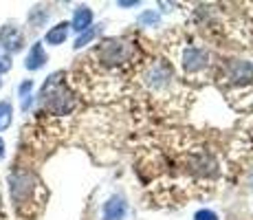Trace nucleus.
<instances>
[{"label":"nucleus","mask_w":253,"mask_h":220,"mask_svg":"<svg viewBox=\"0 0 253 220\" xmlns=\"http://www.w3.org/2000/svg\"><path fill=\"white\" fill-rule=\"evenodd\" d=\"M141 88L145 97L152 99L154 106H165L174 110L185 101L187 90L181 86L172 64L163 57L154 60H143L132 77V88Z\"/></svg>","instance_id":"f257e3e1"},{"label":"nucleus","mask_w":253,"mask_h":220,"mask_svg":"<svg viewBox=\"0 0 253 220\" xmlns=\"http://www.w3.org/2000/svg\"><path fill=\"white\" fill-rule=\"evenodd\" d=\"M172 57H174V66L181 71V75L185 80L203 82L205 77H209V71H211V55H209V51L205 46L178 40L174 44Z\"/></svg>","instance_id":"f03ea898"},{"label":"nucleus","mask_w":253,"mask_h":220,"mask_svg":"<svg viewBox=\"0 0 253 220\" xmlns=\"http://www.w3.org/2000/svg\"><path fill=\"white\" fill-rule=\"evenodd\" d=\"M38 101H40L42 110H46L48 115H57V117L71 115L77 108L75 92L66 86L64 73H53V75L46 77V82L40 88Z\"/></svg>","instance_id":"7ed1b4c3"},{"label":"nucleus","mask_w":253,"mask_h":220,"mask_svg":"<svg viewBox=\"0 0 253 220\" xmlns=\"http://www.w3.org/2000/svg\"><path fill=\"white\" fill-rule=\"evenodd\" d=\"M0 46L7 53H18L22 51L24 46V33L18 24L7 22L2 29H0Z\"/></svg>","instance_id":"20e7f679"},{"label":"nucleus","mask_w":253,"mask_h":220,"mask_svg":"<svg viewBox=\"0 0 253 220\" xmlns=\"http://www.w3.org/2000/svg\"><path fill=\"white\" fill-rule=\"evenodd\" d=\"M71 29H75L77 33H84L86 29H90L92 24V11L86 4H80V7H75V11H73V20L69 22Z\"/></svg>","instance_id":"39448f33"},{"label":"nucleus","mask_w":253,"mask_h":220,"mask_svg":"<svg viewBox=\"0 0 253 220\" xmlns=\"http://www.w3.org/2000/svg\"><path fill=\"white\" fill-rule=\"evenodd\" d=\"M44 64H46V51H44V46H42V42H36L29 48L24 66H27V71H38V68H42Z\"/></svg>","instance_id":"423d86ee"},{"label":"nucleus","mask_w":253,"mask_h":220,"mask_svg":"<svg viewBox=\"0 0 253 220\" xmlns=\"http://www.w3.org/2000/svg\"><path fill=\"white\" fill-rule=\"evenodd\" d=\"M126 200L121 196H113L104 205V220H124L126 216Z\"/></svg>","instance_id":"0eeeda50"},{"label":"nucleus","mask_w":253,"mask_h":220,"mask_svg":"<svg viewBox=\"0 0 253 220\" xmlns=\"http://www.w3.org/2000/svg\"><path fill=\"white\" fill-rule=\"evenodd\" d=\"M69 31H71V24L69 22H57L55 27H51L44 36V42L51 44V46H60L64 44V40L69 38Z\"/></svg>","instance_id":"6e6552de"},{"label":"nucleus","mask_w":253,"mask_h":220,"mask_svg":"<svg viewBox=\"0 0 253 220\" xmlns=\"http://www.w3.org/2000/svg\"><path fill=\"white\" fill-rule=\"evenodd\" d=\"M31 90H33V82L31 80H24L20 86H18V97H20V108L24 112H29V108H31V104H33V95H31Z\"/></svg>","instance_id":"1a4fd4ad"},{"label":"nucleus","mask_w":253,"mask_h":220,"mask_svg":"<svg viewBox=\"0 0 253 220\" xmlns=\"http://www.w3.org/2000/svg\"><path fill=\"white\" fill-rule=\"evenodd\" d=\"M11 121H13V106H11V101H0V132L2 130H7L9 126H11Z\"/></svg>","instance_id":"9d476101"},{"label":"nucleus","mask_w":253,"mask_h":220,"mask_svg":"<svg viewBox=\"0 0 253 220\" xmlns=\"http://www.w3.org/2000/svg\"><path fill=\"white\" fill-rule=\"evenodd\" d=\"M48 18V11H44L42 7H36V9H31V13H29V22L33 24V27H40L42 22H44Z\"/></svg>","instance_id":"9b49d317"},{"label":"nucleus","mask_w":253,"mask_h":220,"mask_svg":"<svg viewBox=\"0 0 253 220\" xmlns=\"http://www.w3.org/2000/svg\"><path fill=\"white\" fill-rule=\"evenodd\" d=\"M95 36H97V29H86L84 33H80V38L75 40V48L80 51L82 46H86L90 40H95Z\"/></svg>","instance_id":"f8f14e48"},{"label":"nucleus","mask_w":253,"mask_h":220,"mask_svg":"<svg viewBox=\"0 0 253 220\" xmlns=\"http://www.w3.org/2000/svg\"><path fill=\"white\" fill-rule=\"evenodd\" d=\"M194 220H218V216L211 209H198V212L194 214Z\"/></svg>","instance_id":"ddd939ff"},{"label":"nucleus","mask_w":253,"mask_h":220,"mask_svg":"<svg viewBox=\"0 0 253 220\" xmlns=\"http://www.w3.org/2000/svg\"><path fill=\"white\" fill-rule=\"evenodd\" d=\"M9 68H11V57L9 55L0 57V77H2V73H7ZM0 84H2V82H0Z\"/></svg>","instance_id":"4468645a"},{"label":"nucleus","mask_w":253,"mask_h":220,"mask_svg":"<svg viewBox=\"0 0 253 220\" xmlns=\"http://www.w3.org/2000/svg\"><path fill=\"white\" fill-rule=\"evenodd\" d=\"M139 22H150V24H157V22H159V16H157V13H152V11H145L143 16L139 18Z\"/></svg>","instance_id":"2eb2a0df"},{"label":"nucleus","mask_w":253,"mask_h":220,"mask_svg":"<svg viewBox=\"0 0 253 220\" xmlns=\"http://www.w3.org/2000/svg\"><path fill=\"white\" fill-rule=\"evenodd\" d=\"M4 156V141H2V136H0V159Z\"/></svg>","instance_id":"dca6fc26"},{"label":"nucleus","mask_w":253,"mask_h":220,"mask_svg":"<svg viewBox=\"0 0 253 220\" xmlns=\"http://www.w3.org/2000/svg\"><path fill=\"white\" fill-rule=\"evenodd\" d=\"M0 209H2V200H0Z\"/></svg>","instance_id":"f3484780"}]
</instances>
